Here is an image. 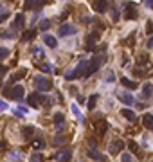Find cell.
I'll return each instance as SVG.
<instances>
[{"label": "cell", "instance_id": "cell-1", "mask_svg": "<svg viewBox=\"0 0 153 162\" xmlns=\"http://www.w3.org/2000/svg\"><path fill=\"white\" fill-rule=\"evenodd\" d=\"M87 68H88V61H87V59H83V61H79V63H78V67H76L74 70H69V72L65 74V78L69 81L76 79V78H85Z\"/></svg>", "mask_w": 153, "mask_h": 162}, {"label": "cell", "instance_id": "cell-2", "mask_svg": "<svg viewBox=\"0 0 153 162\" xmlns=\"http://www.w3.org/2000/svg\"><path fill=\"white\" fill-rule=\"evenodd\" d=\"M34 87H36L40 92H49L52 89V83L47 78H42V76H36L34 78Z\"/></svg>", "mask_w": 153, "mask_h": 162}, {"label": "cell", "instance_id": "cell-3", "mask_svg": "<svg viewBox=\"0 0 153 162\" xmlns=\"http://www.w3.org/2000/svg\"><path fill=\"white\" fill-rule=\"evenodd\" d=\"M45 101V96H42V94H38V92H34V94H29L27 96V104L29 106H33V108H38L40 104Z\"/></svg>", "mask_w": 153, "mask_h": 162}, {"label": "cell", "instance_id": "cell-4", "mask_svg": "<svg viewBox=\"0 0 153 162\" xmlns=\"http://www.w3.org/2000/svg\"><path fill=\"white\" fill-rule=\"evenodd\" d=\"M103 58H99V56H94V58L88 61V68H87V74H85V78H88V76H92V74L99 68V65H101Z\"/></svg>", "mask_w": 153, "mask_h": 162}, {"label": "cell", "instance_id": "cell-5", "mask_svg": "<svg viewBox=\"0 0 153 162\" xmlns=\"http://www.w3.org/2000/svg\"><path fill=\"white\" fill-rule=\"evenodd\" d=\"M123 148H124V142L121 139H114L112 142H110V146H108V151L112 155H117V153H121L123 151Z\"/></svg>", "mask_w": 153, "mask_h": 162}, {"label": "cell", "instance_id": "cell-6", "mask_svg": "<svg viewBox=\"0 0 153 162\" xmlns=\"http://www.w3.org/2000/svg\"><path fill=\"white\" fill-rule=\"evenodd\" d=\"M124 16H126L128 20H135V18H137V9H135V4H131V2L124 4Z\"/></svg>", "mask_w": 153, "mask_h": 162}, {"label": "cell", "instance_id": "cell-7", "mask_svg": "<svg viewBox=\"0 0 153 162\" xmlns=\"http://www.w3.org/2000/svg\"><path fill=\"white\" fill-rule=\"evenodd\" d=\"M70 159H72L70 149H61V151H58L54 155V160L56 162H70Z\"/></svg>", "mask_w": 153, "mask_h": 162}, {"label": "cell", "instance_id": "cell-8", "mask_svg": "<svg viewBox=\"0 0 153 162\" xmlns=\"http://www.w3.org/2000/svg\"><path fill=\"white\" fill-rule=\"evenodd\" d=\"M45 4V0H25L23 2V9H27V11H34V9L42 8Z\"/></svg>", "mask_w": 153, "mask_h": 162}, {"label": "cell", "instance_id": "cell-9", "mask_svg": "<svg viewBox=\"0 0 153 162\" xmlns=\"http://www.w3.org/2000/svg\"><path fill=\"white\" fill-rule=\"evenodd\" d=\"M95 40H97V33H92V34H88L87 36V43H85V49L88 52H92L95 49Z\"/></svg>", "mask_w": 153, "mask_h": 162}, {"label": "cell", "instance_id": "cell-10", "mask_svg": "<svg viewBox=\"0 0 153 162\" xmlns=\"http://www.w3.org/2000/svg\"><path fill=\"white\" fill-rule=\"evenodd\" d=\"M76 31H78V29H76L74 25H70V23H65V25H61V27H59L58 34H59V36H67V34H74Z\"/></svg>", "mask_w": 153, "mask_h": 162}, {"label": "cell", "instance_id": "cell-11", "mask_svg": "<svg viewBox=\"0 0 153 162\" xmlns=\"http://www.w3.org/2000/svg\"><path fill=\"white\" fill-rule=\"evenodd\" d=\"M87 155L92 159V160H95V162H106V159H105V157H103L97 149H94V148H90V149L87 151Z\"/></svg>", "mask_w": 153, "mask_h": 162}, {"label": "cell", "instance_id": "cell-12", "mask_svg": "<svg viewBox=\"0 0 153 162\" xmlns=\"http://www.w3.org/2000/svg\"><path fill=\"white\" fill-rule=\"evenodd\" d=\"M108 8V2L106 0H95L94 2V11L95 13H105Z\"/></svg>", "mask_w": 153, "mask_h": 162}, {"label": "cell", "instance_id": "cell-13", "mask_svg": "<svg viewBox=\"0 0 153 162\" xmlns=\"http://www.w3.org/2000/svg\"><path fill=\"white\" fill-rule=\"evenodd\" d=\"M11 97L16 99V101H20V99L23 97V87H20V85L13 87V89H11Z\"/></svg>", "mask_w": 153, "mask_h": 162}, {"label": "cell", "instance_id": "cell-14", "mask_svg": "<svg viewBox=\"0 0 153 162\" xmlns=\"http://www.w3.org/2000/svg\"><path fill=\"white\" fill-rule=\"evenodd\" d=\"M119 101H123L124 104H128V106H131L135 99H133V96H130L128 92H121V94H119Z\"/></svg>", "mask_w": 153, "mask_h": 162}, {"label": "cell", "instance_id": "cell-15", "mask_svg": "<svg viewBox=\"0 0 153 162\" xmlns=\"http://www.w3.org/2000/svg\"><path fill=\"white\" fill-rule=\"evenodd\" d=\"M106 130H108V123L106 121H97L95 123V132L99 133V135H105Z\"/></svg>", "mask_w": 153, "mask_h": 162}, {"label": "cell", "instance_id": "cell-16", "mask_svg": "<svg viewBox=\"0 0 153 162\" xmlns=\"http://www.w3.org/2000/svg\"><path fill=\"white\" fill-rule=\"evenodd\" d=\"M140 121H142V126H144V128H150V130L153 128V115L151 114H144Z\"/></svg>", "mask_w": 153, "mask_h": 162}, {"label": "cell", "instance_id": "cell-17", "mask_svg": "<svg viewBox=\"0 0 153 162\" xmlns=\"http://www.w3.org/2000/svg\"><path fill=\"white\" fill-rule=\"evenodd\" d=\"M54 126H56L58 130H63V126H65V117H63V114H56V115H54Z\"/></svg>", "mask_w": 153, "mask_h": 162}, {"label": "cell", "instance_id": "cell-18", "mask_svg": "<svg viewBox=\"0 0 153 162\" xmlns=\"http://www.w3.org/2000/svg\"><path fill=\"white\" fill-rule=\"evenodd\" d=\"M121 83H123V87H126V89H130V90L139 89V83H135V81L128 79V78H121Z\"/></svg>", "mask_w": 153, "mask_h": 162}, {"label": "cell", "instance_id": "cell-19", "mask_svg": "<svg viewBox=\"0 0 153 162\" xmlns=\"http://www.w3.org/2000/svg\"><path fill=\"white\" fill-rule=\"evenodd\" d=\"M43 43L47 45V47H51V49H56L58 42H56V38H54V36H51V34H45V36H43Z\"/></svg>", "mask_w": 153, "mask_h": 162}, {"label": "cell", "instance_id": "cell-20", "mask_svg": "<svg viewBox=\"0 0 153 162\" xmlns=\"http://www.w3.org/2000/svg\"><path fill=\"white\" fill-rule=\"evenodd\" d=\"M151 94H153V85L151 83H146L144 87H142V97L148 99V97H151Z\"/></svg>", "mask_w": 153, "mask_h": 162}, {"label": "cell", "instance_id": "cell-21", "mask_svg": "<svg viewBox=\"0 0 153 162\" xmlns=\"http://www.w3.org/2000/svg\"><path fill=\"white\" fill-rule=\"evenodd\" d=\"M121 114H123V117H126L128 121H137V115H135V114H133L131 110H128V108L121 110Z\"/></svg>", "mask_w": 153, "mask_h": 162}, {"label": "cell", "instance_id": "cell-22", "mask_svg": "<svg viewBox=\"0 0 153 162\" xmlns=\"http://www.w3.org/2000/svg\"><path fill=\"white\" fill-rule=\"evenodd\" d=\"M22 25H23V15H16L15 18V25H13V29L18 31V29H22Z\"/></svg>", "mask_w": 153, "mask_h": 162}, {"label": "cell", "instance_id": "cell-23", "mask_svg": "<svg viewBox=\"0 0 153 162\" xmlns=\"http://www.w3.org/2000/svg\"><path fill=\"white\" fill-rule=\"evenodd\" d=\"M128 148H130V151H131V153H135V155H142V153H140V148L137 146V142L130 140V142H128Z\"/></svg>", "mask_w": 153, "mask_h": 162}, {"label": "cell", "instance_id": "cell-24", "mask_svg": "<svg viewBox=\"0 0 153 162\" xmlns=\"http://www.w3.org/2000/svg\"><path fill=\"white\" fill-rule=\"evenodd\" d=\"M95 103H97V94H92L90 99H88V110H94L95 108Z\"/></svg>", "mask_w": 153, "mask_h": 162}, {"label": "cell", "instance_id": "cell-25", "mask_svg": "<svg viewBox=\"0 0 153 162\" xmlns=\"http://www.w3.org/2000/svg\"><path fill=\"white\" fill-rule=\"evenodd\" d=\"M52 144H54V146H63V144H67V139L65 137H61V135H58V137H54Z\"/></svg>", "mask_w": 153, "mask_h": 162}, {"label": "cell", "instance_id": "cell-26", "mask_svg": "<svg viewBox=\"0 0 153 162\" xmlns=\"http://www.w3.org/2000/svg\"><path fill=\"white\" fill-rule=\"evenodd\" d=\"M33 132H34V128H33V126H25V128L22 130V133H23V137H25V139H31Z\"/></svg>", "mask_w": 153, "mask_h": 162}, {"label": "cell", "instance_id": "cell-27", "mask_svg": "<svg viewBox=\"0 0 153 162\" xmlns=\"http://www.w3.org/2000/svg\"><path fill=\"white\" fill-rule=\"evenodd\" d=\"M15 115H18V117H23V115H25V114H27V108H25V106H18V108H15Z\"/></svg>", "mask_w": 153, "mask_h": 162}, {"label": "cell", "instance_id": "cell-28", "mask_svg": "<svg viewBox=\"0 0 153 162\" xmlns=\"http://www.w3.org/2000/svg\"><path fill=\"white\" fill-rule=\"evenodd\" d=\"M43 146H45V140H43V139H40V137H38V139L33 140V148L40 149V148H43Z\"/></svg>", "mask_w": 153, "mask_h": 162}, {"label": "cell", "instance_id": "cell-29", "mask_svg": "<svg viewBox=\"0 0 153 162\" xmlns=\"http://www.w3.org/2000/svg\"><path fill=\"white\" fill-rule=\"evenodd\" d=\"M33 36H34V29H31V31H27V33H23V42H29V40H33Z\"/></svg>", "mask_w": 153, "mask_h": 162}, {"label": "cell", "instance_id": "cell-30", "mask_svg": "<svg viewBox=\"0 0 153 162\" xmlns=\"http://www.w3.org/2000/svg\"><path fill=\"white\" fill-rule=\"evenodd\" d=\"M70 108H72V114H74V115L79 119V121H83V117H81V112H79V108H78V104H72Z\"/></svg>", "mask_w": 153, "mask_h": 162}, {"label": "cell", "instance_id": "cell-31", "mask_svg": "<svg viewBox=\"0 0 153 162\" xmlns=\"http://www.w3.org/2000/svg\"><path fill=\"white\" fill-rule=\"evenodd\" d=\"M40 70H43V72H52V65L51 63H42V65H40Z\"/></svg>", "mask_w": 153, "mask_h": 162}, {"label": "cell", "instance_id": "cell-32", "mask_svg": "<svg viewBox=\"0 0 153 162\" xmlns=\"http://www.w3.org/2000/svg\"><path fill=\"white\" fill-rule=\"evenodd\" d=\"M31 162H43V157H42V153H33V157H31Z\"/></svg>", "mask_w": 153, "mask_h": 162}, {"label": "cell", "instance_id": "cell-33", "mask_svg": "<svg viewBox=\"0 0 153 162\" xmlns=\"http://www.w3.org/2000/svg\"><path fill=\"white\" fill-rule=\"evenodd\" d=\"M9 56V49H6V47H0V59L8 58Z\"/></svg>", "mask_w": 153, "mask_h": 162}, {"label": "cell", "instance_id": "cell-34", "mask_svg": "<svg viewBox=\"0 0 153 162\" xmlns=\"http://www.w3.org/2000/svg\"><path fill=\"white\" fill-rule=\"evenodd\" d=\"M121 160H123V162H135V160H133V157H131L130 153H123Z\"/></svg>", "mask_w": 153, "mask_h": 162}, {"label": "cell", "instance_id": "cell-35", "mask_svg": "<svg viewBox=\"0 0 153 162\" xmlns=\"http://www.w3.org/2000/svg\"><path fill=\"white\" fill-rule=\"evenodd\" d=\"M40 27H42V31H47L51 27V22H49V20H43V22L40 23Z\"/></svg>", "mask_w": 153, "mask_h": 162}, {"label": "cell", "instance_id": "cell-36", "mask_svg": "<svg viewBox=\"0 0 153 162\" xmlns=\"http://www.w3.org/2000/svg\"><path fill=\"white\" fill-rule=\"evenodd\" d=\"M23 76H25V70H20V72H18V74H15V76H13V79H11V81H16V79H22Z\"/></svg>", "mask_w": 153, "mask_h": 162}, {"label": "cell", "instance_id": "cell-37", "mask_svg": "<svg viewBox=\"0 0 153 162\" xmlns=\"http://www.w3.org/2000/svg\"><path fill=\"white\" fill-rule=\"evenodd\" d=\"M112 20H114V22H117V20H119V11H117L115 8H114V11H112Z\"/></svg>", "mask_w": 153, "mask_h": 162}, {"label": "cell", "instance_id": "cell-38", "mask_svg": "<svg viewBox=\"0 0 153 162\" xmlns=\"http://www.w3.org/2000/svg\"><path fill=\"white\" fill-rule=\"evenodd\" d=\"M4 110H8V103L0 99V112H4Z\"/></svg>", "mask_w": 153, "mask_h": 162}, {"label": "cell", "instance_id": "cell-39", "mask_svg": "<svg viewBox=\"0 0 153 162\" xmlns=\"http://www.w3.org/2000/svg\"><path fill=\"white\" fill-rule=\"evenodd\" d=\"M146 29H148V33H153V22L151 20L148 22V27H146Z\"/></svg>", "mask_w": 153, "mask_h": 162}, {"label": "cell", "instance_id": "cell-40", "mask_svg": "<svg viewBox=\"0 0 153 162\" xmlns=\"http://www.w3.org/2000/svg\"><path fill=\"white\" fill-rule=\"evenodd\" d=\"M8 72V67L6 65H0V76H2V74H6Z\"/></svg>", "mask_w": 153, "mask_h": 162}, {"label": "cell", "instance_id": "cell-41", "mask_svg": "<svg viewBox=\"0 0 153 162\" xmlns=\"http://www.w3.org/2000/svg\"><path fill=\"white\" fill-rule=\"evenodd\" d=\"M9 159H11V160H20V157H18V155H13V153H9Z\"/></svg>", "mask_w": 153, "mask_h": 162}, {"label": "cell", "instance_id": "cell-42", "mask_svg": "<svg viewBox=\"0 0 153 162\" xmlns=\"http://www.w3.org/2000/svg\"><path fill=\"white\" fill-rule=\"evenodd\" d=\"M9 13H4V15H0V22H4V20H8Z\"/></svg>", "mask_w": 153, "mask_h": 162}, {"label": "cell", "instance_id": "cell-43", "mask_svg": "<svg viewBox=\"0 0 153 162\" xmlns=\"http://www.w3.org/2000/svg\"><path fill=\"white\" fill-rule=\"evenodd\" d=\"M146 6H150V8H151V6H153V0H146Z\"/></svg>", "mask_w": 153, "mask_h": 162}, {"label": "cell", "instance_id": "cell-44", "mask_svg": "<svg viewBox=\"0 0 153 162\" xmlns=\"http://www.w3.org/2000/svg\"><path fill=\"white\" fill-rule=\"evenodd\" d=\"M148 45H150V47H153V36H151V40L148 42Z\"/></svg>", "mask_w": 153, "mask_h": 162}, {"label": "cell", "instance_id": "cell-45", "mask_svg": "<svg viewBox=\"0 0 153 162\" xmlns=\"http://www.w3.org/2000/svg\"><path fill=\"white\" fill-rule=\"evenodd\" d=\"M2 9H4V8H2V6H0V13H2Z\"/></svg>", "mask_w": 153, "mask_h": 162}, {"label": "cell", "instance_id": "cell-46", "mask_svg": "<svg viewBox=\"0 0 153 162\" xmlns=\"http://www.w3.org/2000/svg\"><path fill=\"white\" fill-rule=\"evenodd\" d=\"M0 87H2V81H0Z\"/></svg>", "mask_w": 153, "mask_h": 162}]
</instances>
